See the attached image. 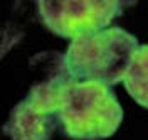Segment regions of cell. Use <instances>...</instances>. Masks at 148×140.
Returning a JSON list of instances; mask_svg holds the SVG:
<instances>
[{"label":"cell","instance_id":"cell-1","mask_svg":"<svg viewBox=\"0 0 148 140\" xmlns=\"http://www.w3.org/2000/svg\"><path fill=\"white\" fill-rule=\"evenodd\" d=\"M138 47L133 34L121 27H108L73 39L64 63L73 81H98L111 86L123 81Z\"/></svg>","mask_w":148,"mask_h":140},{"label":"cell","instance_id":"cell-3","mask_svg":"<svg viewBox=\"0 0 148 140\" xmlns=\"http://www.w3.org/2000/svg\"><path fill=\"white\" fill-rule=\"evenodd\" d=\"M73 78L67 73L64 56L47 79L36 83L27 96L15 105L3 133L10 140H51L59 125V108L62 90Z\"/></svg>","mask_w":148,"mask_h":140},{"label":"cell","instance_id":"cell-5","mask_svg":"<svg viewBox=\"0 0 148 140\" xmlns=\"http://www.w3.org/2000/svg\"><path fill=\"white\" fill-rule=\"evenodd\" d=\"M123 84L135 101L148 108V44L135 51L123 78Z\"/></svg>","mask_w":148,"mask_h":140},{"label":"cell","instance_id":"cell-4","mask_svg":"<svg viewBox=\"0 0 148 140\" xmlns=\"http://www.w3.org/2000/svg\"><path fill=\"white\" fill-rule=\"evenodd\" d=\"M128 3L123 2H37L42 24L57 36L76 39L84 34L108 29Z\"/></svg>","mask_w":148,"mask_h":140},{"label":"cell","instance_id":"cell-2","mask_svg":"<svg viewBox=\"0 0 148 140\" xmlns=\"http://www.w3.org/2000/svg\"><path fill=\"white\" fill-rule=\"evenodd\" d=\"M123 110L108 84L71 81L64 86L59 127L73 140H103L118 130Z\"/></svg>","mask_w":148,"mask_h":140}]
</instances>
